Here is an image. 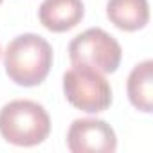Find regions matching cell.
I'll return each instance as SVG.
<instances>
[{
	"label": "cell",
	"instance_id": "cell-3",
	"mask_svg": "<svg viewBox=\"0 0 153 153\" xmlns=\"http://www.w3.org/2000/svg\"><path fill=\"white\" fill-rule=\"evenodd\" d=\"M63 92L67 101L87 114H99L112 105V87L96 68L72 65L63 74Z\"/></svg>",
	"mask_w": 153,
	"mask_h": 153
},
{
	"label": "cell",
	"instance_id": "cell-5",
	"mask_svg": "<svg viewBox=\"0 0 153 153\" xmlns=\"http://www.w3.org/2000/svg\"><path fill=\"white\" fill-rule=\"evenodd\" d=\"M67 148L72 153H114L117 137L103 119H76L67 131Z\"/></svg>",
	"mask_w": 153,
	"mask_h": 153
},
{
	"label": "cell",
	"instance_id": "cell-7",
	"mask_svg": "<svg viewBox=\"0 0 153 153\" xmlns=\"http://www.w3.org/2000/svg\"><path fill=\"white\" fill-rule=\"evenodd\" d=\"M106 16L117 29L133 33L149 22V4L148 0H108Z\"/></svg>",
	"mask_w": 153,
	"mask_h": 153
},
{
	"label": "cell",
	"instance_id": "cell-6",
	"mask_svg": "<svg viewBox=\"0 0 153 153\" xmlns=\"http://www.w3.org/2000/svg\"><path fill=\"white\" fill-rule=\"evenodd\" d=\"M85 16L81 0H43L38 18L40 24L52 33H65L78 25Z\"/></svg>",
	"mask_w": 153,
	"mask_h": 153
},
{
	"label": "cell",
	"instance_id": "cell-9",
	"mask_svg": "<svg viewBox=\"0 0 153 153\" xmlns=\"http://www.w3.org/2000/svg\"><path fill=\"white\" fill-rule=\"evenodd\" d=\"M0 4H2V0H0Z\"/></svg>",
	"mask_w": 153,
	"mask_h": 153
},
{
	"label": "cell",
	"instance_id": "cell-8",
	"mask_svg": "<svg viewBox=\"0 0 153 153\" xmlns=\"http://www.w3.org/2000/svg\"><path fill=\"white\" fill-rule=\"evenodd\" d=\"M126 92L130 103L144 112L149 114L153 110V61L144 59L137 63L126 81Z\"/></svg>",
	"mask_w": 153,
	"mask_h": 153
},
{
	"label": "cell",
	"instance_id": "cell-1",
	"mask_svg": "<svg viewBox=\"0 0 153 153\" xmlns=\"http://www.w3.org/2000/svg\"><path fill=\"white\" fill-rule=\"evenodd\" d=\"M51 43L34 33H24L9 42L4 52V67L9 79L20 87H36L51 72L52 67Z\"/></svg>",
	"mask_w": 153,
	"mask_h": 153
},
{
	"label": "cell",
	"instance_id": "cell-4",
	"mask_svg": "<svg viewBox=\"0 0 153 153\" xmlns=\"http://www.w3.org/2000/svg\"><path fill=\"white\" fill-rule=\"evenodd\" d=\"M68 58L72 65H85L101 74H112L121 65L123 49L105 29L90 27L72 38L68 43Z\"/></svg>",
	"mask_w": 153,
	"mask_h": 153
},
{
	"label": "cell",
	"instance_id": "cell-2",
	"mask_svg": "<svg viewBox=\"0 0 153 153\" xmlns=\"http://www.w3.org/2000/svg\"><path fill=\"white\" fill-rule=\"evenodd\" d=\"M51 133V117L43 105L15 99L0 110V135L15 146H38Z\"/></svg>",
	"mask_w": 153,
	"mask_h": 153
}]
</instances>
